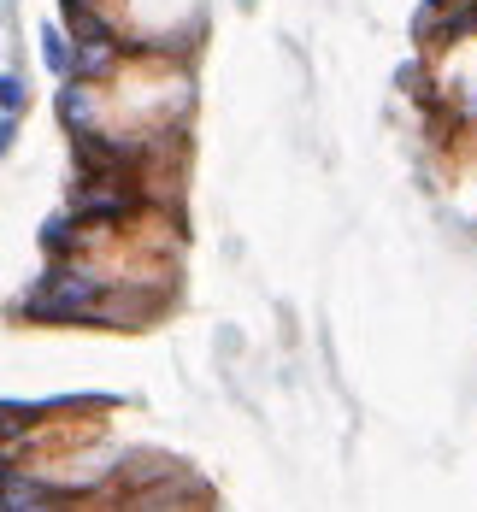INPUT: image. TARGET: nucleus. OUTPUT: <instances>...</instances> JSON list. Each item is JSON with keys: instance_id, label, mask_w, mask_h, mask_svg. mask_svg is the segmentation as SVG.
Listing matches in <instances>:
<instances>
[{"instance_id": "0eeeda50", "label": "nucleus", "mask_w": 477, "mask_h": 512, "mask_svg": "<svg viewBox=\"0 0 477 512\" xmlns=\"http://www.w3.org/2000/svg\"><path fill=\"white\" fill-rule=\"evenodd\" d=\"M42 248H48V254H65V248H71V218H48Z\"/></svg>"}, {"instance_id": "39448f33", "label": "nucleus", "mask_w": 477, "mask_h": 512, "mask_svg": "<svg viewBox=\"0 0 477 512\" xmlns=\"http://www.w3.org/2000/svg\"><path fill=\"white\" fill-rule=\"evenodd\" d=\"M0 112H6V118H0V130H6V136H0V142H12V130H18V112H24V83H18L12 71L0 77Z\"/></svg>"}, {"instance_id": "423d86ee", "label": "nucleus", "mask_w": 477, "mask_h": 512, "mask_svg": "<svg viewBox=\"0 0 477 512\" xmlns=\"http://www.w3.org/2000/svg\"><path fill=\"white\" fill-rule=\"evenodd\" d=\"M71 59H77V53L65 48V30H59V24H48V30H42V65H48V71H59V77H71Z\"/></svg>"}, {"instance_id": "20e7f679", "label": "nucleus", "mask_w": 477, "mask_h": 512, "mask_svg": "<svg viewBox=\"0 0 477 512\" xmlns=\"http://www.w3.org/2000/svg\"><path fill=\"white\" fill-rule=\"evenodd\" d=\"M59 118H65L71 130H89V118H95V95H89V83H71V89L59 95Z\"/></svg>"}, {"instance_id": "f257e3e1", "label": "nucleus", "mask_w": 477, "mask_h": 512, "mask_svg": "<svg viewBox=\"0 0 477 512\" xmlns=\"http://www.w3.org/2000/svg\"><path fill=\"white\" fill-rule=\"evenodd\" d=\"M106 301V283L89 265H53L48 277L24 295V318H42V324H77V318H95Z\"/></svg>"}, {"instance_id": "7ed1b4c3", "label": "nucleus", "mask_w": 477, "mask_h": 512, "mask_svg": "<svg viewBox=\"0 0 477 512\" xmlns=\"http://www.w3.org/2000/svg\"><path fill=\"white\" fill-rule=\"evenodd\" d=\"M118 48H124V42H77V59H71V77H77V83H101L106 71L118 65Z\"/></svg>"}, {"instance_id": "f03ea898", "label": "nucleus", "mask_w": 477, "mask_h": 512, "mask_svg": "<svg viewBox=\"0 0 477 512\" xmlns=\"http://www.w3.org/2000/svg\"><path fill=\"white\" fill-rule=\"evenodd\" d=\"M142 206V183H136V171H83L77 177V189H71V218L77 224H124V212H136Z\"/></svg>"}]
</instances>
